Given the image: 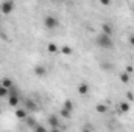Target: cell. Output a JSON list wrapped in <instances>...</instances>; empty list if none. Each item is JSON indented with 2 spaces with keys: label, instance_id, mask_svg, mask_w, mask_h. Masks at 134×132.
<instances>
[{
  "label": "cell",
  "instance_id": "1",
  "mask_svg": "<svg viewBox=\"0 0 134 132\" xmlns=\"http://www.w3.org/2000/svg\"><path fill=\"white\" fill-rule=\"evenodd\" d=\"M95 45H97L100 50H112V48H114L112 36L104 34L103 31L98 33V34H97V37H95Z\"/></svg>",
  "mask_w": 134,
  "mask_h": 132
},
{
  "label": "cell",
  "instance_id": "2",
  "mask_svg": "<svg viewBox=\"0 0 134 132\" xmlns=\"http://www.w3.org/2000/svg\"><path fill=\"white\" fill-rule=\"evenodd\" d=\"M44 27L47 28V30H56L58 27H59V19L58 17H55V16H45L44 17Z\"/></svg>",
  "mask_w": 134,
  "mask_h": 132
},
{
  "label": "cell",
  "instance_id": "3",
  "mask_svg": "<svg viewBox=\"0 0 134 132\" xmlns=\"http://www.w3.org/2000/svg\"><path fill=\"white\" fill-rule=\"evenodd\" d=\"M16 8V2L14 0H3L2 5H0V11L6 16V14H11Z\"/></svg>",
  "mask_w": 134,
  "mask_h": 132
},
{
  "label": "cell",
  "instance_id": "4",
  "mask_svg": "<svg viewBox=\"0 0 134 132\" xmlns=\"http://www.w3.org/2000/svg\"><path fill=\"white\" fill-rule=\"evenodd\" d=\"M33 73L36 75V76L42 78V76H45V75H47V67L42 65V64H37V65L33 68Z\"/></svg>",
  "mask_w": 134,
  "mask_h": 132
},
{
  "label": "cell",
  "instance_id": "5",
  "mask_svg": "<svg viewBox=\"0 0 134 132\" xmlns=\"http://www.w3.org/2000/svg\"><path fill=\"white\" fill-rule=\"evenodd\" d=\"M20 103V95H8V104L11 107H19Z\"/></svg>",
  "mask_w": 134,
  "mask_h": 132
},
{
  "label": "cell",
  "instance_id": "6",
  "mask_svg": "<svg viewBox=\"0 0 134 132\" xmlns=\"http://www.w3.org/2000/svg\"><path fill=\"white\" fill-rule=\"evenodd\" d=\"M89 90H91V87H89L87 82H80V86H78V93L80 95L86 97V95H89Z\"/></svg>",
  "mask_w": 134,
  "mask_h": 132
},
{
  "label": "cell",
  "instance_id": "7",
  "mask_svg": "<svg viewBox=\"0 0 134 132\" xmlns=\"http://www.w3.org/2000/svg\"><path fill=\"white\" fill-rule=\"evenodd\" d=\"M48 124H50V129H59V120H58V117L50 115L48 117Z\"/></svg>",
  "mask_w": 134,
  "mask_h": 132
},
{
  "label": "cell",
  "instance_id": "8",
  "mask_svg": "<svg viewBox=\"0 0 134 132\" xmlns=\"http://www.w3.org/2000/svg\"><path fill=\"white\" fill-rule=\"evenodd\" d=\"M16 117H17L19 120H25V118L28 117V112H27V109L17 107V109H16Z\"/></svg>",
  "mask_w": 134,
  "mask_h": 132
},
{
  "label": "cell",
  "instance_id": "9",
  "mask_svg": "<svg viewBox=\"0 0 134 132\" xmlns=\"http://www.w3.org/2000/svg\"><path fill=\"white\" fill-rule=\"evenodd\" d=\"M101 31H103L104 34L112 36V33H114V28H112V25H111V23H103V25H101Z\"/></svg>",
  "mask_w": 134,
  "mask_h": 132
},
{
  "label": "cell",
  "instance_id": "10",
  "mask_svg": "<svg viewBox=\"0 0 134 132\" xmlns=\"http://www.w3.org/2000/svg\"><path fill=\"white\" fill-rule=\"evenodd\" d=\"M120 112H123V113H126V112H130V109H131V103L130 101H123V103H120Z\"/></svg>",
  "mask_w": 134,
  "mask_h": 132
},
{
  "label": "cell",
  "instance_id": "11",
  "mask_svg": "<svg viewBox=\"0 0 134 132\" xmlns=\"http://www.w3.org/2000/svg\"><path fill=\"white\" fill-rule=\"evenodd\" d=\"M59 115H61V118H64V120H70V118H72V110H69V109H66V107H63L61 112H59Z\"/></svg>",
  "mask_w": 134,
  "mask_h": 132
},
{
  "label": "cell",
  "instance_id": "12",
  "mask_svg": "<svg viewBox=\"0 0 134 132\" xmlns=\"http://www.w3.org/2000/svg\"><path fill=\"white\" fill-rule=\"evenodd\" d=\"M47 50H48V53H58V51H59V47H58V44L50 42V44L47 45Z\"/></svg>",
  "mask_w": 134,
  "mask_h": 132
},
{
  "label": "cell",
  "instance_id": "13",
  "mask_svg": "<svg viewBox=\"0 0 134 132\" xmlns=\"http://www.w3.org/2000/svg\"><path fill=\"white\" fill-rule=\"evenodd\" d=\"M59 50H61V53H63V55H66V56H70V55L73 53V50H72V47H70V45H63Z\"/></svg>",
  "mask_w": 134,
  "mask_h": 132
},
{
  "label": "cell",
  "instance_id": "14",
  "mask_svg": "<svg viewBox=\"0 0 134 132\" xmlns=\"http://www.w3.org/2000/svg\"><path fill=\"white\" fill-rule=\"evenodd\" d=\"M120 81H122L123 84H128V82H130V73H128L126 70L120 73Z\"/></svg>",
  "mask_w": 134,
  "mask_h": 132
},
{
  "label": "cell",
  "instance_id": "15",
  "mask_svg": "<svg viewBox=\"0 0 134 132\" xmlns=\"http://www.w3.org/2000/svg\"><path fill=\"white\" fill-rule=\"evenodd\" d=\"M0 84H2V86H5L6 89H9V87H13V86H14V84H13V79H11V78H3V79L0 81Z\"/></svg>",
  "mask_w": 134,
  "mask_h": 132
},
{
  "label": "cell",
  "instance_id": "16",
  "mask_svg": "<svg viewBox=\"0 0 134 132\" xmlns=\"http://www.w3.org/2000/svg\"><path fill=\"white\" fill-rule=\"evenodd\" d=\"M8 93H9V89L0 84V98H8Z\"/></svg>",
  "mask_w": 134,
  "mask_h": 132
},
{
  "label": "cell",
  "instance_id": "17",
  "mask_svg": "<svg viewBox=\"0 0 134 132\" xmlns=\"http://www.w3.org/2000/svg\"><path fill=\"white\" fill-rule=\"evenodd\" d=\"M63 107H66V109H69V110H73V101H72V99H66Z\"/></svg>",
  "mask_w": 134,
  "mask_h": 132
},
{
  "label": "cell",
  "instance_id": "18",
  "mask_svg": "<svg viewBox=\"0 0 134 132\" xmlns=\"http://www.w3.org/2000/svg\"><path fill=\"white\" fill-rule=\"evenodd\" d=\"M97 112H100V113L106 112V106H104V104H98V106H97Z\"/></svg>",
  "mask_w": 134,
  "mask_h": 132
},
{
  "label": "cell",
  "instance_id": "19",
  "mask_svg": "<svg viewBox=\"0 0 134 132\" xmlns=\"http://www.w3.org/2000/svg\"><path fill=\"white\" fill-rule=\"evenodd\" d=\"M25 106H27V109H36V104H34L33 101H27Z\"/></svg>",
  "mask_w": 134,
  "mask_h": 132
},
{
  "label": "cell",
  "instance_id": "20",
  "mask_svg": "<svg viewBox=\"0 0 134 132\" xmlns=\"http://www.w3.org/2000/svg\"><path fill=\"white\" fill-rule=\"evenodd\" d=\"M100 3L103 6H109V5H111V0H100Z\"/></svg>",
  "mask_w": 134,
  "mask_h": 132
},
{
  "label": "cell",
  "instance_id": "21",
  "mask_svg": "<svg viewBox=\"0 0 134 132\" xmlns=\"http://www.w3.org/2000/svg\"><path fill=\"white\" fill-rule=\"evenodd\" d=\"M103 68H104V70H106V71H111V70H109V68H112V65H111V64H103Z\"/></svg>",
  "mask_w": 134,
  "mask_h": 132
},
{
  "label": "cell",
  "instance_id": "22",
  "mask_svg": "<svg viewBox=\"0 0 134 132\" xmlns=\"http://www.w3.org/2000/svg\"><path fill=\"white\" fill-rule=\"evenodd\" d=\"M128 40H130V45H133L134 47V34H131V36L128 37Z\"/></svg>",
  "mask_w": 134,
  "mask_h": 132
},
{
  "label": "cell",
  "instance_id": "23",
  "mask_svg": "<svg viewBox=\"0 0 134 132\" xmlns=\"http://www.w3.org/2000/svg\"><path fill=\"white\" fill-rule=\"evenodd\" d=\"M126 95H128V101H133V93H131V92H128V93H126Z\"/></svg>",
  "mask_w": 134,
  "mask_h": 132
},
{
  "label": "cell",
  "instance_id": "24",
  "mask_svg": "<svg viewBox=\"0 0 134 132\" xmlns=\"http://www.w3.org/2000/svg\"><path fill=\"white\" fill-rule=\"evenodd\" d=\"M133 70H134V68H133L131 65H128V67H126V71H128V73H133Z\"/></svg>",
  "mask_w": 134,
  "mask_h": 132
},
{
  "label": "cell",
  "instance_id": "25",
  "mask_svg": "<svg viewBox=\"0 0 134 132\" xmlns=\"http://www.w3.org/2000/svg\"><path fill=\"white\" fill-rule=\"evenodd\" d=\"M0 33H2V28H0Z\"/></svg>",
  "mask_w": 134,
  "mask_h": 132
},
{
  "label": "cell",
  "instance_id": "26",
  "mask_svg": "<svg viewBox=\"0 0 134 132\" xmlns=\"http://www.w3.org/2000/svg\"><path fill=\"white\" fill-rule=\"evenodd\" d=\"M0 113H2V112H0Z\"/></svg>",
  "mask_w": 134,
  "mask_h": 132
},
{
  "label": "cell",
  "instance_id": "27",
  "mask_svg": "<svg viewBox=\"0 0 134 132\" xmlns=\"http://www.w3.org/2000/svg\"><path fill=\"white\" fill-rule=\"evenodd\" d=\"M55 2H56V0H55Z\"/></svg>",
  "mask_w": 134,
  "mask_h": 132
}]
</instances>
